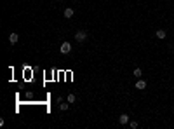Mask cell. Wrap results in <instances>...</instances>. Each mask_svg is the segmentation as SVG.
<instances>
[{
    "label": "cell",
    "mask_w": 174,
    "mask_h": 129,
    "mask_svg": "<svg viewBox=\"0 0 174 129\" xmlns=\"http://www.w3.org/2000/svg\"><path fill=\"white\" fill-rule=\"evenodd\" d=\"M129 126H131V127H132V129H136V127H138V126H139V124L136 122V120H131V122H129Z\"/></svg>",
    "instance_id": "obj_11"
},
{
    "label": "cell",
    "mask_w": 174,
    "mask_h": 129,
    "mask_svg": "<svg viewBox=\"0 0 174 129\" xmlns=\"http://www.w3.org/2000/svg\"><path fill=\"white\" fill-rule=\"evenodd\" d=\"M68 106H70V103H61V105H59V108H61V110H68Z\"/></svg>",
    "instance_id": "obj_10"
},
{
    "label": "cell",
    "mask_w": 174,
    "mask_h": 129,
    "mask_svg": "<svg viewBox=\"0 0 174 129\" xmlns=\"http://www.w3.org/2000/svg\"><path fill=\"white\" fill-rule=\"evenodd\" d=\"M59 51H61L63 54L71 53V44H70V42H63V44H61V47H59Z\"/></svg>",
    "instance_id": "obj_2"
},
{
    "label": "cell",
    "mask_w": 174,
    "mask_h": 129,
    "mask_svg": "<svg viewBox=\"0 0 174 129\" xmlns=\"http://www.w3.org/2000/svg\"><path fill=\"white\" fill-rule=\"evenodd\" d=\"M141 75H143V72H141V68H134V77H136V79H139Z\"/></svg>",
    "instance_id": "obj_8"
},
{
    "label": "cell",
    "mask_w": 174,
    "mask_h": 129,
    "mask_svg": "<svg viewBox=\"0 0 174 129\" xmlns=\"http://www.w3.org/2000/svg\"><path fill=\"white\" fill-rule=\"evenodd\" d=\"M145 87H146V82H145V80H138V82H136V89L143 91Z\"/></svg>",
    "instance_id": "obj_6"
},
{
    "label": "cell",
    "mask_w": 174,
    "mask_h": 129,
    "mask_svg": "<svg viewBox=\"0 0 174 129\" xmlns=\"http://www.w3.org/2000/svg\"><path fill=\"white\" fill-rule=\"evenodd\" d=\"M75 100H77L75 94H68V100H66V101H68V103H75Z\"/></svg>",
    "instance_id": "obj_9"
},
{
    "label": "cell",
    "mask_w": 174,
    "mask_h": 129,
    "mask_svg": "<svg viewBox=\"0 0 174 129\" xmlns=\"http://www.w3.org/2000/svg\"><path fill=\"white\" fill-rule=\"evenodd\" d=\"M155 35H157V38H165V37H167V33H165L164 30H157Z\"/></svg>",
    "instance_id": "obj_7"
},
{
    "label": "cell",
    "mask_w": 174,
    "mask_h": 129,
    "mask_svg": "<svg viewBox=\"0 0 174 129\" xmlns=\"http://www.w3.org/2000/svg\"><path fill=\"white\" fill-rule=\"evenodd\" d=\"M63 14H64V18H66V19H70V18H73V14H75V11H73L71 7H66Z\"/></svg>",
    "instance_id": "obj_3"
},
{
    "label": "cell",
    "mask_w": 174,
    "mask_h": 129,
    "mask_svg": "<svg viewBox=\"0 0 174 129\" xmlns=\"http://www.w3.org/2000/svg\"><path fill=\"white\" fill-rule=\"evenodd\" d=\"M118 122H120L122 126H124V124H127V122H129V115H125V113H122L120 117H118Z\"/></svg>",
    "instance_id": "obj_5"
},
{
    "label": "cell",
    "mask_w": 174,
    "mask_h": 129,
    "mask_svg": "<svg viewBox=\"0 0 174 129\" xmlns=\"http://www.w3.org/2000/svg\"><path fill=\"white\" fill-rule=\"evenodd\" d=\"M17 40H19V35H17V33H11V35H9V42H11V44H17Z\"/></svg>",
    "instance_id": "obj_4"
},
{
    "label": "cell",
    "mask_w": 174,
    "mask_h": 129,
    "mask_svg": "<svg viewBox=\"0 0 174 129\" xmlns=\"http://www.w3.org/2000/svg\"><path fill=\"white\" fill-rule=\"evenodd\" d=\"M85 38H87V31L85 30H78V31L75 33V40L77 42H84Z\"/></svg>",
    "instance_id": "obj_1"
}]
</instances>
